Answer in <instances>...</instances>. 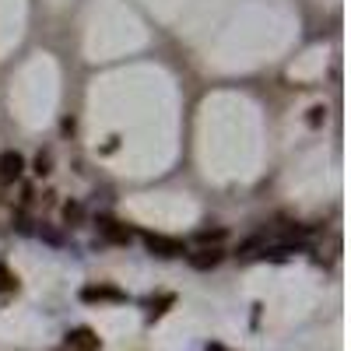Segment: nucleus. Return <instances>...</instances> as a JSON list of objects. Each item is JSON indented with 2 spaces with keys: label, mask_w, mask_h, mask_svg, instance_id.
Masks as SVG:
<instances>
[{
  "label": "nucleus",
  "mask_w": 351,
  "mask_h": 351,
  "mask_svg": "<svg viewBox=\"0 0 351 351\" xmlns=\"http://www.w3.org/2000/svg\"><path fill=\"white\" fill-rule=\"evenodd\" d=\"M21 169H25V158L18 152H4V155H0V180H4V183H14L21 176Z\"/></svg>",
  "instance_id": "39448f33"
},
{
  "label": "nucleus",
  "mask_w": 351,
  "mask_h": 351,
  "mask_svg": "<svg viewBox=\"0 0 351 351\" xmlns=\"http://www.w3.org/2000/svg\"><path fill=\"white\" fill-rule=\"evenodd\" d=\"M67 348H71V351H99L102 341H99V334H95L92 327H74V330L67 334Z\"/></svg>",
  "instance_id": "f03ea898"
},
{
  "label": "nucleus",
  "mask_w": 351,
  "mask_h": 351,
  "mask_svg": "<svg viewBox=\"0 0 351 351\" xmlns=\"http://www.w3.org/2000/svg\"><path fill=\"white\" fill-rule=\"evenodd\" d=\"M99 232H102L106 239H112V243H130V228L120 225V221H112V218H102L99 221Z\"/></svg>",
  "instance_id": "423d86ee"
},
{
  "label": "nucleus",
  "mask_w": 351,
  "mask_h": 351,
  "mask_svg": "<svg viewBox=\"0 0 351 351\" xmlns=\"http://www.w3.org/2000/svg\"><path fill=\"white\" fill-rule=\"evenodd\" d=\"M197 239H200V243H211V239L218 243V239H225V228H200Z\"/></svg>",
  "instance_id": "6e6552de"
},
{
  "label": "nucleus",
  "mask_w": 351,
  "mask_h": 351,
  "mask_svg": "<svg viewBox=\"0 0 351 351\" xmlns=\"http://www.w3.org/2000/svg\"><path fill=\"white\" fill-rule=\"evenodd\" d=\"M18 288V278L4 267V263H0V291H14Z\"/></svg>",
  "instance_id": "0eeeda50"
},
{
  "label": "nucleus",
  "mask_w": 351,
  "mask_h": 351,
  "mask_svg": "<svg viewBox=\"0 0 351 351\" xmlns=\"http://www.w3.org/2000/svg\"><path fill=\"white\" fill-rule=\"evenodd\" d=\"M186 260H190V267H193V271H211V267H218V263L225 260V250H218V246H204V250H197V253H186Z\"/></svg>",
  "instance_id": "7ed1b4c3"
},
{
  "label": "nucleus",
  "mask_w": 351,
  "mask_h": 351,
  "mask_svg": "<svg viewBox=\"0 0 351 351\" xmlns=\"http://www.w3.org/2000/svg\"><path fill=\"white\" fill-rule=\"evenodd\" d=\"M81 299L84 302H123L127 295L120 288H109V285H88V288H81Z\"/></svg>",
  "instance_id": "20e7f679"
},
{
  "label": "nucleus",
  "mask_w": 351,
  "mask_h": 351,
  "mask_svg": "<svg viewBox=\"0 0 351 351\" xmlns=\"http://www.w3.org/2000/svg\"><path fill=\"white\" fill-rule=\"evenodd\" d=\"M144 246H148L155 256H183V253H186L183 239L162 236V232H144Z\"/></svg>",
  "instance_id": "f257e3e1"
}]
</instances>
